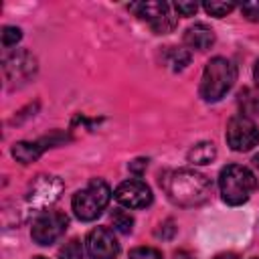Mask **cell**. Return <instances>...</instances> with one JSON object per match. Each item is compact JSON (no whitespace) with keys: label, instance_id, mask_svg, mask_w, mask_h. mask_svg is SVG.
<instances>
[{"label":"cell","instance_id":"cell-23","mask_svg":"<svg viewBox=\"0 0 259 259\" xmlns=\"http://www.w3.org/2000/svg\"><path fill=\"white\" fill-rule=\"evenodd\" d=\"M174 8H176V12L180 16H192L198 10V4L196 2H182V0H178V2H174Z\"/></svg>","mask_w":259,"mask_h":259},{"label":"cell","instance_id":"cell-16","mask_svg":"<svg viewBox=\"0 0 259 259\" xmlns=\"http://www.w3.org/2000/svg\"><path fill=\"white\" fill-rule=\"evenodd\" d=\"M239 105L243 107V115H245V113L259 115V91L243 89V91L239 93Z\"/></svg>","mask_w":259,"mask_h":259},{"label":"cell","instance_id":"cell-26","mask_svg":"<svg viewBox=\"0 0 259 259\" xmlns=\"http://www.w3.org/2000/svg\"><path fill=\"white\" fill-rule=\"evenodd\" d=\"M253 79H255V83H257V87H259V61L255 63V69H253Z\"/></svg>","mask_w":259,"mask_h":259},{"label":"cell","instance_id":"cell-20","mask_svg":"<svg viewBox=\"0 0 259 259\" xmlns=\"http://www.w3.org/2000/svg\"><path fill=\"white\" fill-rule=\"evenodd\" d=\"M127 259H164V257L154 247H136V249L130 251V257Z\"/></svg>","mask_w":259,"mask_h":259},{"label":"cell","instance_id":"cell-1","mask_svg":"<svg viewBox=\"0 0 259 259\" xmlns=\"http://www.w3.org/2000/svg\"><path fill=\"white\" fill-rule=\"evenodd\" d=\"M160 184L164 186V192L168 194V198L174 204L184 206V208L206 202L212 190V182L204 174L190 170V168L168 172Z\"/></svg>","mask_w":259,"mask_h":259},{"label":"cell","instance_id":"cell-14","mask_svg":"<svg viewBox=\"0 0 259 259\" xmlns=\"http://www.w3.org/2000/svg\"><path fill=\"white\" fill-rule=\"evenodd\" d=\"M162 59L170 71H182L190 63V53L182 47H166Z\"/></svg>","mask_w":259,"mask_h":259},{"label":"cell","instance_id":"cell-24","mask_svg":"<svg viewBox=\"0 0 259 259\" xmlns=\"http://www.w3.org/2000/svg\"><path fill=\"white\" fill-rule=\"evenodd\" d=\"M146 166H148V158H136V160H132L130 162V172H134L136 176H142L144 174V170H146Z\"/></svg>","mask_w":259,"mask_h":259},{"label":"cell","instance_id":"cell-6","mask_svg":"<svg viewBox=\"0 0 259 259\" xmlns=\"http://www.w3.org/2000/svg\"><path fill=\"white\" fill-rule=\"evenodd\" d=\"M227 144L235 152H249L259 144V127L249 115H235L227 123Z\"/></svg>","mask_w":259,"mask_h":259},{"label":"cell","instance_id":"cell-17","mask_svg":"<svg viewBox=\"0 0 259 259\" xmlns=\"http://www.w3.org/2000/svg\"><path fill=\"white\" fill-rule=\"evenodd\" d=\"M111 223H113V229H115V231L127 235V233H132L134 217H132L127 210H123V208H115V210L111 212Z\"/></svg>","mask_w":259,"mask_h":259},{"label":"cell","instance_id":"cell-5","mask_svg":"<svg viewBox=\"0 0 259 259\" xmlns=\"http://www.w3.org/2000/svg\"><path fill=\"white\" fill-rule=\"evenodd\" d=\"M67 227H69V219L65 212L45 210L32 221L30 237L36 245H51L65 235Z\"/></svg>","mask_w":259,"mask_h":259},{"label":"cell","instance_id":"cell-7","mask_svg":"<svg viewBox=\"0 0 259 259\" xmlns=\"http://www.w3.org/2000/svg\"><path fill=\"white\" fill-rule=\"evenodd\" d=\"M63 188H65V184L57 176H49V174L36 176V180L30 184V188L26 192V206L34 208V210H45L47 206L55 204L61 198Z\"/></svg>","mask_w":259,"mask_h":259},{"label":"cell","instance_id":"cell-8","mask_svg":"<svg viewBox=\"0 0 259 259\" xmlns=\"http://www.w3.org/2000/svg\"><path fill=\"white\" fill-rule=\"evenodd\" d=\"M130 8L136 12V16L146 20L158 34L170 32L176 24L174 16L170 14V6L166 2H140V4H132Z\"/></svg>","mask_w":259,"mask_h":259},{"label":"cell","instance_id":"cell-29","mask_svg":"<svg viewBox=\"0 0 259 259\" xmlns=\"http://www.w3.org/2000/svg\"><path fill=\"white\" fill-rule=\"evenodd\" d=\"M34 259H47V257H34Z\"/></svg>","mask_w":259,"mask_h":259},{"label":"cell","instance_id":"cell-25","mask_svg":"<svg viewBox=\"0 0 259 259\" xmlns=\"http://www.w3.org/2000/svg\"><path fill=\"white\" fill-rule=\"evenodd\" d=\"M174 259H194V255L182 249V251H176V255H174Z\"/></svg>","mask_w":259,"mask_h":259},{"label":"cell","instance_id":"cell-2","mask_svg":"<svg viewBox=\"0 0 259 259\" xmlns=\"http://www.w3.org/2000/svg\"><path fill=\"white\" fill-rule=\"evenodd\" d=\"M237 81V67L225 57H214L206 63L200 77V97L208 103L223 99Z\"/></svg>","mask_w":259,"mask_h":259},{"label":"cell","instance_id":"cell-12","mask_svg":"<svg viewBox=\"0 0 259 259\" xmlns=\"http://www.w3.org/2000/svg\"><path fill=\"white\" fill-rule=\"evenodd\" d=\"M57 140L53 138H42V140H36V142H16L12 146V156L20 162V164H30L34 162L47 148H51Z\"/></svg>","mask_w":259,"mask_h":259},{"label":"cell","instance_id":"cell-19","mask_svg":"<svg viewBox=\"0 0 259 259\" xmlns=\"http://www.w3.org/2000/svg\"><path fill=\"white\" fill-rule=\"evenodd\" d=\"M204 6V10L210 14V16H217V18H221V16H227L231 10H235V2H219V0H210V2H204L202 4Z\"/></svg>","mask_w":259,"mask_h":259},{"label":"cell","instance_id":"cell-10","mask_svg":"<svg viewBox=\"0 0 259 259\" xmlns=\"http://www.w3.org/2000/svg\"><path fill=\"white\" fill-rule=\"evenodd\" d=\"M4 75L10 83H26L34 73H36V59L28 51H16L4 57L2 61Z\"/></svg>","mask_w":259,"mask_h":259},{"label":"cell","instance_id":"cell-27","mask_svg":"<svg viewBox=\"0 0 259 259\" xmlns=\"http://www.w3.org/2000/svg\"><path fill=\"white\" fill-rule=\"evenodd\" d=\"M214 259H239L237 255H233V253H223V255H217Z\"/></svg>","mask_w":259,"mask_h":259},{"label":"cell","instance_id":"cell-13","mask_svg":"<svg viewBox=\"0 0 259 259\" xmlns=\"http://www.w3.org/2000/svg\"><path fill=\"white\" fill-rule=\"evenodd\" d=\"M184 42L194 51H206L214 45V32H212L210 26H206L202 22H196V24L186 28Z\"/></svg>","mask_w":259,"mask_h":259},{"label":"cell","instance_id":"cell-28","mask_svg":"<svg viewBox=\"0 0 259 259\" xmlns=\"http://www.w3.org/2000/svg\"><path fill=\"white\" fill-rule=\"evenodd\" d=\"M253 162H255V166L259 168V154H255V158H253Z\"/></svg>","mask_w":259,"mask_h":259},{"label":"cell","instance_id":"cell-15","mask_svg":"<svg viewBox=\"0 0 259 259\" xmlns=\"http://www.w3.org/2000/svg\"><path fill=\"white\" fill-rule=\"evenodd\" d=\"M214 158H217V148L212 142H200V144L192 146L188 152V162H192L196 166L210 164Z\"/></svg>","mask_w":259,"mask_h":259},{"label":"cell","instance_id":"cell-9","mask_svg":"<svg viewBox=\"0 0 259 259\" xmlns=\"http://www.w3.org/2000/svg\"><path fill=\"white\" fill-rule=\"evenodd\" d=\"M85 247L91 259H115L119 255V243L107 227H95L87 235Z\"/></svg>","mask_w":259,"mask_h":259},{"label":"cell","instance_id":"cell-18","mask_svg":"<svg viewBox=\"0 0 259 259\" xmlns=\"http://www.w3.org/2000/svg\"><path fill=\"white\" fill-rule=\"evenodd\" d=\"M59 259H83V245H81V241L79 239L67 241L59 249Z\"/></svg>","mask_w":259,"mask_h":259},{"label":"cell","instance_id":"cell-4","mask_svg":"<svg viewBox=\"0 0 259 259\" xmlns=\"http://www.w3.org/2000/svg\"><path fill=\"white\" fill-rule=\"evenodd\" d=\"M109 198H111L109 184L101 178H93L85 188H81L73 194L71 206L79 221L89 223V221H95L107 208Z\"/></svg>","mask_w":259,"mask_h":259},{"label":"cell","instance_id":"cell-11","mask_svg":"<svg viewBox=\"0 0 259 259\" xmlns=\"http://www.w3.org/2000/svg\"><path fill=\"white\" fill-rule=\"evenodd\" d=\"M115 200L125 206V208H146L152 204V190L146 182L142 180H125L121 182L115 192H113Z\"/></svg>","mask_w":259,"mask_h":259},{"label":"cell","instance_id":"cell-21","mask_svg":"<svg viewBox=\"0 0 259 259\" xmlns=\"http://www.w3.org/2000/svg\"><path fill=\"white\" fill-rule=\"evenodd\" d=\"M20 38H22V32H20L18 26H4V28H2V45H4V47H12V45H16Z\"/></svg>","mask_w":259,"mask_h":259},{"label":"cell","instance_id":"cell-22","mask_svg":"<svg viewBox=\"0 0 259 259\" xmlns=\"http://www.w3.org/2000/svg\"><path fill=\"white\" fill-rule=\"evenodd\" d=\"M241 12L247 20L257 22L259 20V0H251V2H243L241 4Z\"/></svg>","mask_w":259,"mask_h":259},{"label":"cell","instance_id":"cell-3","mask_svg":"<svg viewBox=\"0 0 259 259\" xmlns=\"http://www.w3.org/2000/svg\"><path fill=\"white\" fill-rule=\"evenodd\" d=\"M255 186H257L255 174L241 164H229L219 174L221 196L231 206H239V204L247 202L251 192L255 190Z\"/></svg>","mask_w":259,"mask_h":259}]
</instances>
